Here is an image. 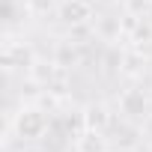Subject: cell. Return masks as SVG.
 Returning <instances> with one entry per match:
<instances>
[{"mask_svg":"<svg viewBox=\"0 0 152 152\" xmlns=\"http://www.w3.org/2000/svg\"><path fill=\"white\" fill-rule=\"evenodd\" d=\"M51 119H48V110L39 107V104H21L12 119H9V134H15L21 143H36L45 137Z\"/></svg>","mask_w":152,"mask_h":152,"instance_id":"obj_1","label":"cell"},{"mask_svg":"<svg viewBox=\"0 0 152 152\" xmlns=\"http://www.w3.org/2000/svg\"><path fill=\"white\" fill-rule=\"evenodd\" d=\"M57 18L66 27H81L93 21V3L90 0H60L57 3Z\"/></svg>","mask_w":152,"mask_h":152,"instance_id":"obj_2","label":"cell"},{"mask_svg":"<svg viewBox=\"0 0 152 152\" xmlns=\"http://www.w3.org/2000/svg\"><path fill=\"white\" fill-rule=\"evenodd\" d=\"M146 107H149V102H146V93H143V90L131 87V90H122V93H119V110H122L125 119H131V122H143L146 113H149Z\"/></svg>","mask_w":152,"mask_h":152,"instance_id":"obj_3","label":"cell"},{"mask_svg":"<svg viewBox=\"0 0 152 152\" xmlns=\"http://www.w3.org/2000/svg\"><path fill=\"white\" fill-rule=\"evenodd\" d=\"M81 122H84V128H90V131L107 134V131L113 128V113H110V107H107L104 102H90V104L81 110Z\"/></svg>","mask_w":152,"mask_h":152,"instance_id":"obj_4","label":"cell"},{"mask_svg":"<svg viewBox=\"0 0 152 152\" xmlns=\"http://www.w3.org/2000/svg\"><path fill=\"white\" fill-rule=\"evenodd\" d=\"M113 134H116L113 146L122 149V152H131V149H137L140 140H143V125H137V122H131V119H122Z\"/></svg>","mask_w":152,"mask_h":152,"instance_id":"obj_5","label":"cell"},{"mask_svg":"<svg viewBox=\"0 0 152 152\" xmlns=\"http://www.w3.org/2000/svg\"><path fill=\"white\" fill-rule=\"evenodd\" d=\"M96 36L102 39V42H119L122 36H125V27H122V18L119 15H102V18H96Z\"/></svg>","mask_w":152,"mask_h":152,"instance_id":"obj_6","label":"cell"},{"mask_svg":"<svg viewBox=\"0 0 152 152\" xmlns=\"http://www.w3.org/2000/svg\"><path fill=\"white\" fill-rule=\"evenodd\" d=\"M75 152H110V140L102 131L84 128L78 137H75Z\"/></svg>","mask_w":152,"mask_h":152,"instance_id":"obj_7","label":"cell"},{"mask_svg":"<svg viewBox=\"0 0 152 152\" xmlns=\"http://www.w3.org/2000/svg\"><path fill=\"white\" fill-rule=\"evenodd\" d=\"M57 69H60V66H57L54 60H51V63H45V60H33V66L27 69V78H30L33 84H39V87L48 90V87L54 84V78H57Z\"/></svg>","mask_w":152,"mask_h":152,"instance_id":"obj_8","label":"cell"},{"mask_svg":"<svg viewBox=\"0 0 152 152\" xmlns=\"http://www.w3.org/2000/svg\"><path fill=\"white\" fill-rule=\"evenodd\" d=\"M78 60H81V54H78V45L75 42H69V39L57 42V48H54V63L57 66L72 69V66H78Z\"/></svg>","mask_w":152,"mask_h":152,"instance_id":"obj_9","label":"cell"},{"mask_svg":"<svg viewBox=\"0 0 152 152\" xmlns=\"http://www.w3.org/2000/svg\"><path fill=\"white\" fill-rule=\"evenodd\" d=\"M143 69H146V57H143V51H140V48L125 51V57H122V75H140Z\"/></svg>","mask_w":152,"mask_h":152,"instance_id":"obj_10","label":"cell"},{"mask_svg":"<svg viewBox=\"0 0 152 152\" xmlns=\"http://www.w3.org/2000/svg\"><path fill=\"white\" fill-rule=\"evenodd\" d=\"M131 42L134 48H140L143 42H152V24H146V18H140V24L131 30Z\"/></svg>","mask_w":152,"mask_h":152,"instance_id":"obj_11","label":"cell"},{"mask_svg":"<svg viewBox=\"0 0 152 152\" xmlns=\"http://www.w3.org/2000/svg\"><path fill=\"white\" fill-rule=\"evenodd\" d=\"M24 3H27V12L30 15H45L48 9H57L60 0H24Z\"/></svg>","mask_w":152,"mask_h":152,"instance_id":"obj_12","label":"cell"},{"mask_svg":"<svg viewBox=\"0 0 152 152\" xmlns=\"http://www.w3.org/2000/svg\"><path fill=\"white\" fill-rule=\"evenodd\" d=\"M122 57H125V51H119V48H110V51H107V57H104V66H107V72H122Z\"/></svg>","mask_w":152,"mask_h":152,"instance_id":"obj_13","label":"cell"},{"mask_svg":"<svg viewBox=\"0 0 152 152\" xmlns=\"http://www.w3.org/2000/svg\"><path fill=\"white\" fill-rule=\"evenodd\" d=\"M140 125H143V137H146V140H152V113H146V119H143Z\"/></svg>","mask_w":152,"mask_h":152,"instance_id":"obj_14","label":"cell"},{"mask_svg":"<svg viewBox=\"0 0 152 152\" xmlns=\"http://www.w3.org/2000/svg\"><path fill=\"white\" fill-rule=\"evenodd\" d=\"M21 152H45V149H39V146H27V143H24V149H21Z\"/></svg>","mask_w":152,"mask_h":152,"instance_id":"obj_15","label":"cell"},{"mask_svg":"<svg viewBox=\"0 0 152 152\" xmlns=\"http://www.w3.org/2000/svg\"><path fill=\"white\" fill-rule=\"evenodd\" d=\"M99 3H116V0H99Z\"/></svg>","mask_w":152,"mask_h":152,"instance_id":"obj_16","label":"cell"},{"mask_svg":"<svg viewBox=\"0 0 152 152\" xmlns=\"http://www.w3.org/2000/svg\"><path fill=\"white\" fill-rule=\"evenodd\" d=\"M3 3H18V0H3Z\"/></svg>","mask_w":152,"mask_h":152,"instance_id":"obj_17","label":"cell"}]
</instances>
